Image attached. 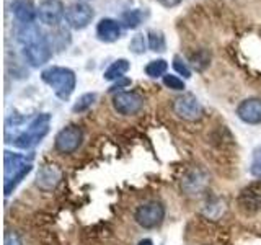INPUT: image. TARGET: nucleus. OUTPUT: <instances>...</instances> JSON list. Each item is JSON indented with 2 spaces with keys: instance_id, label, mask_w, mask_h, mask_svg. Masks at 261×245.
<instances>
[{
  "instance_id": "f257e3e1",
  "label": "nucleus",
  "mask_w": 261,
  "mask_h": 245,
  "mask_svg": "<svg viewBox=\"0 0 261 245\" xmlns=\"http://www.w3.org/2000/svg\"><path fill=\"white\" fill-rule=\"evenodd\" d=\"M33 155L27 157L23 154L5 151L4 152V180H5V196L10 194L21 180L33 170Z\"/></svg>"
},
{
  "instance_id": "f03ea898",
  "label": "nucleus",
  "mask_w": 261,
  "mask_h": 245,
  "mask_svg": "<svg viewBox=\"0 0 261 245\" xmlns=\"http://www.w3.org/2000/svg\"><path fill=\"white\" fill-rule=\"evenodd\" d=\"M41 79L54 90L56 96L61 100H67L77 85L75 72L69 67H57V65L47 67L41 72Z\"/></svg>"
},
{
  "instance_id": "7ed1b4c3",
  "label": "nucleus",
  "mask_w": 261,
  "mask_h": 245,
  "mask_svg": "<svg viewBox=\"0 0 261 245\" xmlns=\"http://www.w3.org/2000/svg\"><path fill=\"white\" fill-rule=\"evenodd\" d=\"M49 122H51V116H49L47 113L38 114V116L28 125L27 131H23L18 136H15L10 142L15 147H18V149H31L33 145L41 142V139L49 133Z\"/></svg>"
},
{
  "instance_id": "20e7f679",
  "label": "nucleus",
  "mask_w": 261,
  "mask_h": 245,
  "mask_svg": "<svg viewBox=\"0 0 261 245\" xmlns=\"http://www.w3.org/2000/svg\"><path fill=\"white\" fill-rule=\"evenodd\" d=\"M134 219L144 229H155L165 219V206H163V203L157 200L145 201L137 206L134 212Z\"/></svg>"
},
{
  "instance_id": "39448f33",
  "label": "nucleus",
  "mask_w": 261,
  "mask_h": 245,
  "mask_svg": "<svg viewBox=\"0 0 261 245\" xmlns=\"http://www.w3.org/2000/svg\"><path fill=\"white\" fill-rule=\"evenodd\" d=\"M84 141V133L75 125L62 128L54 139V149L62 155H70L75 152Z\"/></svg>"
},
{
  "instance_id": "423d86ee",
  "label": "nucleus",
  "mask_w": 261,
  "mask_h": 245,
  "mask_svg": "<svg viewBox=\"0 0 261 245\" xmlns=\"http://www.w3.org/2000/svg\"><path fill=\"white\" fill-rule=\"evenodd\" d=\"M95 16L93 8L87 2H75L65 8V21L72 30H84Z\"/></svg>"
},
{
  "instance_id": "0eeeda50",
  "label": "nucleus",
  "mask_w": 261,
  "mask_h": 245,
  "mask_svg": "<svg viewBox=\"0 0 261 245\" xmlns=\"http://www.w3.org/2000/svg\"><path fill=\"white\" fill-rule=\"evenodd\" d=\"M173 111L185 121H196L202 116V106L193 93H183L173 100Z\"/></svg>"
},
{
  "instance_id": "6e6552de",
  "label": "nucleus",
  "mask_w": 261,
  "mask_h": 245,
  "mask_svg": "<svg viewBox=\"0 0 261 245\" xmlns=\"http://www.w3.org/2000/svg\"><path fill=\"white\" fill-rule=\"evenodd\" d=\"M38 20L47 27H57L65 18V7L61 0H43L36 8Z\"/></svg>"
},
{
  "instance_id": "1a4fd4ad",
  "label": "nucleus",
  "mask_w": 261,
  "mask_h": 245,
  "mask_svg": "<svg viewBox=\"0 0 261 245\" xmlns=\"http://www.w3.org/2000/svg\"><path fill=\"white\" fill-rule=\"evenodd\" d=\"M144 98L136 92H118L113 96V108L122 116H133L142 110Z\"/></svg>"
},
{
  "instance_id": "9d476101",
  "label": "nucleus",
  "mask_w": 261,
  "mask_h": 245,
  "mask_svg": "<svg viewBox=\"0 0 261 245\" xmlns=\"http://www.w3.org/2000/svg\"><path fill=\"white\" fill-rule=\"evenodd\" d=\"M23 56L31 67H41V65L47 64L49 59L53 57V46L49 44V41L46 38L43 41H39V43L24 46Z\"/></svg>"
},
{
  "instance_id": "9b49d317",
  "label": "nucleus",
  "mask_w": 261,
  "mask_h": 245,
  "mask_svg": "<svg viewBox=\"0 0 261 245\" xmlns=\"http://www.w3.org/2000/svg\"><path fill=\"white\" fill-rule=\"evenodd\" d=\"M207 185H209V175L202 168L188 170L181 178V190L190 196L201 194L207 188Z\"/></svg>"
},
{
  "instance_id": "f8f14e48",
  "label": "nucleus",
  "mask_w": 261,
  "mask_h": 245,
  "mask_svg": "<svg viewBox=\"0 0 261 245\" xmlns=\"http://www.w3.org/2000/svg\"><path fill=\"white\" fill-rule=\"evenodd\" d=\"M62 180V172L57 165H43L36 172V180L35 183L39 190L43 191H53L54 188L61 183Z\"/></svg>"
},
{
  "instance_id": "ddd939ff",
  "label": "nucleus",
  "mask_w": 261,
  "mask_h": 245,
  "mask_svg": "<svg viewBox=\"0 0 261 245\" xmlns=\"http://www.w3.org/2000/svg\"><path fill=\"white\" fill-rule=\"evenodd\" d=\"M237 116L247 125H261V98L251 96L237 106Z\"/></svg>"
},
{
  "instance_id": "4468645a",
  "label": "nucleus",
  "mask_w": 261,
  "mask_h": 245,
  "mask_svg": "<svg viewBox=\"0 0 261 245\" xmlns=\"http://www.w3.org/2000/svg\"><path fill=\"white\" fill-rule=\"evenodd\" d=\"M121 23L113 18H103L96 24V36L103 43H114L121 38Z\"/></svg>"
},
{
  "instance_id": "2eb2a0df",
  "label": "nucleus",
  "mask_w": 261,
  "mask_h": 245,
  "mask_svg": "<svg viewBox=\"0 0 261 245\" xmlns=\"http://www.w3.org/2000/svg\"><path fill=\"white\" fill-rule=\"evenodd\" d=\"M12 10H13L15 18L18 20L21 24L33 23L35 18H38L36 8L33 7V4L30 2V0H15L13 5H12Z\"/></svg>"
},
{
  "instance_id": "dca6fc26",
  "label": "nucleus",
  "mask_w": 261,
  "mask_h": 245,
  "mask_svg": "<svg viewBox=\"0 0 261 245\" xmlns=\"http://www.w3.org/2000/svg\"><path fill=\"white\" fill-rule=\"evenodd\" d=\"M16 39H18L24 47V46L39 43V41L46 39V36H43V33H41V30L35 23H28V24H20V28L16 30Z\"/></svg>"
},
{
  "instance_id": "f3484780",
  "label": "nucleus",
  "mask_w": 261,
  "mask_h": 245,
  "mask_svg": "<svg viewBox=\"0 0 261 245\" xmlns=\"http://www.w3.org/2000/svg\"><path fill=\"white\" fill-rule=\"evenodd\" d=\"M240 204L245 209H259L261 208V190H256L255 186H250L243 190L240 196Z\"/></svg>"
},
{
  "instance_id": "a211bd4d",
  "label": "nucleus",
  "mask_w": 261,
  "mask_h": 245,
  "mask_svg": "<svg viewBox=\"0 0 261 245\" xmlns=\"http://www.w3.org/2000/svg\"><path fill=\"white\" fill-rule=\"evenodd\" d=\"M129 67L130 65H129L127 59H118L105 70L103 77H105V80H118L121 77H124V74L129 70Z\"/></svg>"
},
{
  "instance_id": "6ab92c4d",
  "label": "nucleus",
  "mask_w": 261,
  "mask_h": 245,
  "mask_svg": "<svg viewBox=\"0 0 261 245\" xmlns=\"http://www.w3.org/2000/svg\"><path fill=\"white\" fill-rule=\"evenodd\" d=\"M167 69H168V62L165 59H153L145 65V74L152 79H157L167 76Z\"/></svg>"
},
{
  "instance_id": "aec40b11",
  "label": "nucleus",
  "mask_w": 261,
  "mask_h": 245,
  "mask_svg": "<svg viewBox=\"0 0 261 245\" xmlns=\"http://www.w3.org/2000/svg\"><path fill=\"white\" fill-rule=\"evenodd\" d=\"M147 41H149V47L155 53H162L165 51V36L162 35L160 31H149V36H147Z\"/></svg>"
},
{
  "instance_id": "412c9836",
  "label": "nucleus",
  "mask_w": 261,
  "mask_h": 245,
  "mask_svg": "<svg viewBox=\"0 0 261 245\" xmlns=\"http://www.w3.org/2000/svg\"><path fill=\"white\" fill-rule=\"evenodd\" d=\"M96 100V93H84L79 100L75 102V105L72 106V111L73 113H84L88 108H92V105Z\"/></svg>"
},
{
  "instance_id": "4be33fe9",
  "label": "nucleus",
  "mask_w": 261,
  "mask_h": 245,
  "mask_svg": "<svg viewBox=\"0 0 261 245\" xmlns=\"http://www.w3.org/2000/svg\"><path fill=\"white\" fill-rule=\"evenodd\" d=\"M121 21L126 28H137L139 24L142 23V12L141 10H127L122 13Z\"/></svg>"
},
{
  "instance_id": "5701e85b",
  "label": "nucleus",
  "mask_w": 261,
  "mask_h": 245,
  "mask_svg": "<svg viewBox=\"0 0 261 245\" xmlns=\"http://www.w3.org/2000/svg\"><path fill=\"white\" fill-rule=\"evenodd\" d=\"M250 174L255 178H261V145L253 151L251 163H250Z\"/></svg>"
},
{
  "instance_id": "b1692460",
  "label": "nucleus",
  "mask_w": 261,
  "mask_h": 245,
  "mask_svg": "<svg viewBox=\"0 0 261 245\" xmlns=\"http://www.w3.org/2000/svg\"><path fill=\"white\" fill-rule=\"evenodd\" d=\"M147 44H149V41L145 39L144 35H136L133 39H130L129 49H130V51H133L134 54H142V53L145 51Z\"/></svg>"
},
{
  "instance_id": "393cba45",
  "label": "nucleus",
  "mask_w": 261,
  "mask_h": 245,
  "mask_svg": "<svg viewBox=\"0 0 261 245\" xmlns=\"http://www.w3.org/2000/svg\"><path fill=\"white\" fill-rule=\"evenodd\" d=\"M163 85L168 87L170 90H175V92H181V90H185V82L176 76H171V74L163 76Z\"/></svg>"
},
{
  "instance_id": "a878e982",
  "label": "nucleus",
  "mask_w": 261,
  "mask_h": 245,
  "mask_svg": "<svg viewBox=\"0 0 261 245\" xmlns=\"http://www.w3.org/2000/svg\"><path fill=\"white\" fill-rule=\"evenodd\" d=\"M173 69L179 74V76H183L185 79H190L191 77V69L188 67V64L179 56H175L173 57Z\"/></svg>"
},
{
  "instance_id": "bb28decb",
  "label": "nucleus",
  "mask_w": 261,
  "mask_h": 245,
  "mask_svg": "<svg viewBox=\"0 0 261 245\" xmlns=\"http://www.w3.org/2000/svg\"><path fill=\"white\" fill-rule=\"evenodd\" d=\"M212 211H216V216L219 217V216L224 212V203L220 201V200H214V201L207 203V208L204 209V214H206L207 217H211V219H212V214H214V212H212Z\"/></svg>"
},
{
  "instance_id": "cd10ccee",
  "label": "nucleus",
  "mask_w": 261,
  "mask_h": 245,
  "mask_svg": "<svg viewBox=\"0 0 261 245\" xmlns=\"http://www.w3.org/2000/svg\"><path fill=\"white\" fill-rule=\"evenodd\" d=\"M191 61H193V65L198 70H202L206 65H209V56H207V53H201V54H198V56H193L191 57Z\"/></svg>"
},
{
  "instance_id": "c85d7f7f",
  "label": "nucleus",
  "mask_w": 261,
  "mask_h": 245,
  "mask_svg": "<svg viewBox=\"0 0 261 245\" xmlns=\"http://www.w3.org/2000/svg\"><path fill=\"white\" fill-rule=\"evenodd\" d=\"M4 245H23L21 237L15 231H7L4 237Z\"/></svg>"
},
{
  "instance_id": "c756f323",
  "label": "nucleus",
  "mask_w": 261,
  "mask_h": 245,
  "mask_svg": "<svg viewBox=\"0 0 261 245\" xmlns=\"http://www.w3.org/2000/svg\"><path fill=\"white\" fill-rule=\"evenodd\" d=\"M127 85H130V79H127V77H121V79H118L114 84L110 87V92H116V90H119V88H124V87H127Z\"/></svg>"
},
{
  "instance_id": "7c9ffc66",
  "label": "nucleus",
  "mask_w": 261,
  "mask_h": 245,
  "mask_svg": "<svg viewBox=\"0 0 261 245\" xmlns=\"http://www.w3.org/2000/svg\"><path fill=\"white\" fill-rule=\"evenodd\" d=\"M157 2L160 5H163V7H167V8H173V7L179 5V2H181V0H157Z\"/></svg>"
},
{
  "instance_id": "2f4dec72",
  "label": "nucleus",
  "mask_w": 261,
  "mask_h": 245,
  "mask_svg": "<svg viewBox=\"0 0 261 245\" xmlns=\"http://www.w3.org/2000/svg\"><path fill=\"white\" fill-rule=\"evenodd\" d=\"M137 245H153V242H152V239H142Z\"/></svg>"
},
{
  "instance_id": "473e14b6",
  "label": "nucleus",
  "mask_w": 261,
  "mask_h": 245,
  "mask_svg": "<svg viewBox=\"0 0 261 245\" xmlns=\"http://www.w3.org/2000/svg\"><path fill=\"white\" fill-rule=\"evenodd\" d=\"M79 2H85V0H79Z\"/></svg>"
}]
</instances>
